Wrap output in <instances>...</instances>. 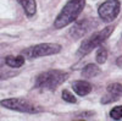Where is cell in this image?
<instances>
[{
    "mask_svg": "<svg viewBox=\"0 0 122 121\" xmlns=\"http://www.w3.org/2000/svg\"><path fill=\"white\" fill-rule=\"evenodd\" d=\"M5 63L9 67H12V68H18L21 67L25 64V56L21 54L18 56H14V55H9L5 58Z\"/></svg>",
    "mask_w": 122,
    "mask_h": 121,
    "instance_id": "cell-10",
    "label": "cell"
},
{
    "mask_svg": "<svg viewBox=\"0 0 122 121\" xmlns=\"http://www.w3.org/2000/svg\"><path fill=\"white\" fill-rule=\"evenodd\" d=\"M72 88L81 97H84L92 92V84L87 81H75L72 83Z\"/></svg>",
    "mask_w": 122,
    "mask_h": 121,
    "instance_id": "cell-8",
    "label": "cell"
},
{
    "mask_svg": "<svg viewBox=\"0 0 122 121\" xmlns=\"http://www.w3.org/2000/svg\"><path fill=\"white\" fill-rule=\"evenodd\" d=\"M100 74V67L95 64H88L82 70V76L86 78H93Z\"/></svg>",
    "mask_w": 122,
    "mask_h": 121,
    "instance_id": "cell-11",
    "label": "cell"
},
{
    "mask_svg": "<svg viewBox=\"0 0 122 121\" xmlns=\"http://www.w3.org/2000/svg\"><path fill=\"white\" fill-rule=\"evenodd\" d=\"M95 59H97L98 64H104L106 61V59H107V50L105 48H99Z\"/></svg>",
    "mask_w": 122,
    "mask_h": 121,
    "instance_id": "cell-12",
    "label": "cell"
},
{
    "mask_svg": "<svg viewBox=\"0 0 122 121\" xmlns=\"http://www.w3.org/2000/svg\"><path fill=\"white\" fill-rule=\"evenodd\" d=\"M121 4L118 0H106L98 9V14L104 22H112L120 14Z\"/></svg>",
    "mask_w": 122,
    "mask_h": 121,
    "instance_id": "cell-6",
    "label": "cell"
},
{
    "mask_svg": "<svg viewBox=\"0 0 122 121\" xmlns=\"http://www.w3.org/2000/svg\"><path fill=\"white\" fill-rule=\"evenodd\" d=\"M61 52V45L56 43H42L23 49L21 54L27 59H37L48 55H54Z\"/></svg>",
    "mask_w": 122,
    "mask_h": 121,
    "instance_id": "cell-4",
    "label": "cell"
},
{
    "mask_svg": "<svg viewBox=\"0 0 122 121\" xmlns=\"http://www.w3.org/2000/svg\"><path fill=\"white\" fill-rule=\"evenodd\" d=\"M21 4V6L23 7L25 12L28 17H32L36 15L37 12V3L36 0H17Z\"/></svg>",
    "mask_w": 122,
    "mask_h": 121,
    "instance_id": "cell-9",
    "label": "cell"
},
{
    "mask_svg": "<svg viewBox=\"0 0 122 121\" xmlns=\"http://www.w3.org/2000/svg\"><path fill=\"white\" fill-rule=\"evenodd\" d=\"M4 65H6V63H5V58H4V56H0V67H3Z\"/></svg>",
    "mask_w": 122,
    "mask_h": 121,
    "instance_id": "cell-20",
    "label": "cell"
},
{
    "mask_svg": "<svg viewBox=\"0 0 122 121\" xmlns=\"http://www.w3.org/2000/svg\"><path fill=\"white\" fill-rule=\"evenodd\" d=\"M114 28H115L114 26H107V27L103 28L101 31L93 33L89 38H86L83 42H82V44H81L79 49H78L77 56L78 58H82V56L89 54L93 49L100 47L101 43H104L105 40L111 36V33L114 32Z\"/></svg>",
    "mask_w": 122,
    "mask_h": 121,
    "instance_id": "cell-3",
    "label": "cell"
},
{
    "mask_svg": "<svg viewBox=\"0 0 122 121\" xmlns=\"http://www.w3.org/2000/svg\"><path fill=\"white\" fill-rule=\"evenodd\" d=\"M116 65H117L118 67H121V68H122V55L117 58V60H116Z\"/></svg>",
    "mask_w": 122,
    "mask_h": 121,
    "instance_id": "cell-19",
    "label": "cell"
},
{
    "mask_svg": "<svg viewBox=\"0 0 122 121\" xmlns=\"http://www.w3.org/2000/svg\"><path fill=\"white\" fill-rule=\"evenodd\" d=\"M86 5V0H68L61 12L54 21V27L56 29L64 28L76 21L77 17L83 11V7Z\"/></svg>",
    "mask_w": 122,
    "mask_h": 121,
    "instance_id": "cell-1",
    "label": "cell"
},
{
    "mask_svg": "<svg viewBox=\"0 0 122 121\" xmlns=\"http://www.w3.org/2000/svg\"><path fill=\"white\" fill-rule=\"evenodd\" d=\"M14 75H15V72H3V74H0V79L9 78V77H11Z\"/></svg>",
    "mask_w": 122,
    "mask_h": 121,
    "instance_id": "cell-18",
    "label": "cell"
},
{
    "mask_svg": "<svg viewBox=\"0 0 122 121\" xmlns=\"http://www.w3.org/2000/svg\"><path fill=\"white\" fill-rule=\"evenodd\" d=\"M62 99L65 100V102H67V103H76L75 95L71 93L70 90H67V89H64L62 90Z\"/></svg>",
    "mask_w": 122,
    "mask_h": 121,
    "instance_id": "cell-15",
    "label": "cell"
},
{
    "mask_svg": "<svg viewBox=\"0 0 122 121\" xmlns=\"http://www.w3.org/2000/svg\"><path fill=\"white\" fill-rule=\"evenodd\" d=\"M118 98H120V95H116V94H112V93H109L107 95L103 97V99H101V103H103V104H107V103H111V102H116Z\"/></svg>",
    "mask_w": 122,
    "mask_h": 121,
    "instance_id": "cell-16",
    "label": "cell"
},
{
    "mask_svg": "<svg viewBox=\"0 0 122 121\" xmlns=\"http://www.w3.org/2000/svg\"><path fill=\"white\" fill-rule=\"evenodd\" d=\"M93 116H94V113L93 111H84V113L77 114V116L75 119H92Z\"/></svg>",
    "mask_w": 122,
    "mask_h": 121,
    "instance_id": "cell-17",
    "label": "cell"
},
{
    "mask_svg": "<svg viewBox=\"0 0 122 121\" xmlns=\"http://www.w3.org/2000/svg\"><path fill=\"white\" fill-rule=\"evenodd\" d=\"M0 105L10 110H15V111H20V113H27V114H37V113L42 111V108H39L34 105L33 103H30L22 98L3 99L0 102Z\"/></svg>",
    "mask_w": 122,
    "mask_h": 121,
    "instance_id": "cell-5",
    "label": "cell"
},
{
    "mask_svg": "<svg viewBox=\"0 0 122 121\" xmlns=\"http://www.w3.org/2000/svg\"><path fill=\"white\" fill-rule=\"evenodd\" d=\"M97 26H98V22L94 18L81 20V21H77L73 25V27L71 28V31H70V34L75 39H79V38L84 37L93 27H97Z\"/></svg>",
    "mask_w": 122,
    "mask_h": 121,
    "instance_id": "cell-7",
    "label": "cell"
},
{
    "mask_svg": "<svg viewBox=\"0 0 122 121\" xmlns=\"http://www.w3.org/2000/svg\"><path fill=\"white\" fill-rule=\"evenodd\" d=\"M107 92L116 95H122V84L120 83H111L107 86Z\"/></svg>",
    "mask_w": 122,
    "mask_h": 121,
    "instance_id": "cell-13",
    "label": "cell"
},
{
    "mask_svg": "<svg viewBox=\"0 0 122 121\" xmlns=\"http://www.w3.org/2000/svg\"><path fill=\"white\" fill-rule=\"evenodd\" d=\"M110 116H111V119H114V120H120V119H122V105L115 106V108L110 111Z\"/></svg>",
    "mask_w": 122,
    "mask_h": 121,
    "instance_id": "cell-14",
    "label": "cell"
},
{
    "mask_svg": "<svg viewBox=\"0 0 122 121\" xmlns=\"http://www.w3.org/2000/svg\"><path fill=\"white\" fill-rule=\"evenodd\" d=\"M68 78V74L62 70H49L40 74L36 78L34 87L38 89L55 90Z\"/></svg>",
    "mask_w": 122,
    "mask_h": 121,
    "instance_id": "cell-2",
    "label": "cell"
}]
</instances>
